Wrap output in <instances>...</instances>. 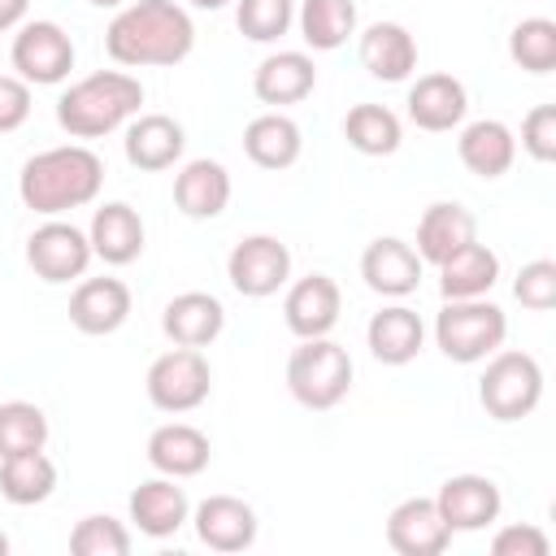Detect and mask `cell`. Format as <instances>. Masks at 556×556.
<instances>
[{"label": "cell", "mask_w": 556, "mask_h": 556, "mask_svg": "<svg viewBox=\"0 0 556 556\" xmlns=\"http://www.w3.org/2000/svg\"><path fill=\"white\" fill-rule=\"evenodd\" d=\"M191 48L195 22L178 0H126L104 30V52L122 70H169Z\"/></svg>", "instance_id": "cell-1"}, {"label": "cell", "mask_w": 556, "mask_h": 556, "mask_svg": "<svg viewBox=\"0 0 556 556\" xmlns=\"http://www.w3.org/2000/svg\"><path fill=\"white\" fill-rule=\"evenodd\" d=\"M104 187V161L87 143H61L35 152L17 174V200L39 217H61L83 208Z\"/></svg>", "instance_id": "cell-2"}, {"label": "cell", "mask_w": 556, "mask_h": 556, "mask_svg": "<svg viewBox=\"0 0 556 556\" xmlns=\"http://www.w3.org/2000/svg\"><path fill=\"white\" fill-rule=\"evenodd\" d=\"M143 104V83L126 70H96L70 83L56 100V126L70 139H104L122 130Z\"/></svg>", "instance_id": "cell-3"}, {"label": "cell", "mask_w": 556, "mask_h": 556, "mask_svg": "<svg viewBox=\"0 0 556 556\" xmlns=\"http://www.w3.org/2000/svg\"><path fill=\"white\" fill-rule=\"evenodd\" d=\"M508 339V317L486 295L478 300H447L434 317V348L456 365H478L500 352Z\"/></svg>", "instance_id": "cell-4"}, {"label": "cell", "mask_w": 556, "mask_h": 556, "mask_svg": "<svg viewBox=\"0 0 556 556\" xmlns=\"http://www.w3.org/2000/svg\"><path fill=\"white\" fill-rule=\"evenodd\" d=\"M287 391L295 395V404L326 413L334 404L348 400L352 391V356L343 343H334L330 334L321 339H300V348L287 356Z\"/></svg>", "instance_id": "cell-5"}, {"label": "cell", "mask_w": 556, "mask_h": 556, "mask_svg": "<svg viewBox=\"0 0 556 556\" xmlns=\"http://www.w3.org/2000/svg\"><path fill=\"white\" fill-rule=\"evenodd\" d=\"M543 400V365L530 352L500 348L486 356V369L478 378V404L495 421H521Z\"/></svg>", "instance_id": "cell-6"}, {"label": "cell", "mask_w": 556, "mask_h": 556, "mask_svg": "<svg viewBox=\"0 0 556 556\" xmlns=\"http://www.w3.org/2000/svg\"><path fill=\"white\" fill-rule=\"evenodd\" d=\"M143 391L152 400V408L161 413H191L200 408L208 395H213V369L204 361L200 348H169L161 352L152 365H148V378H143Z\"/></svg>", "instance_id": "cell-7"}, {"label": "cell", "mask_w": 556, "mask_h": 556, "mask_svg": "<svg viewBox=\"0 0 556 556\" xmlns=\"http://www.w3.org/2000/svg\"><path fill=\"white\" fill-rule=\"evenodd\" d=\"M9 61H13V74L22 83H30V87H56L74 70V39L65 35L61 22L35 17V22H22L17 26L13 48H9Z\"/></svg>", "instance_id": "cell-8"}, {"label": "cell", "mask_w": 556, "mask_h": 556, "mask_svg": "<svg viewBox=\"0 0 556 556\" xmlns=\"http://www.w3.org/2000/svg\"><path fill=\"white\" fill-rule=\"evenodd\" d=\"M226 278L243 300H269L291 278V248L278 235H248L230 248Z\"/></svg>", "instance_id": "cell-9"}, {"label": "cell", "mask_w": 556, "mask_h": 556, "mask_svg": "<svg viewBox=\"0 0 556 556\" xmlns=\"http://www.w3.org/2000/svg\"><path fill=\"white\" fill-rule=\"evenodd\" d=\"M26 265L35 269V278L61 287V282H74L87 274L91 265V239L87 230H78L74 222H61V217H48L43 226L30 230L26 239Z\"/></svg>", "instance_id": "cell-10"}, {"label": "cell", "mask_w": 556, "mask_h": 556, "mask_svg": "<svg viewBox=\"0 0 556 556\" xmlns=\"http://www.w3.org/2000/svg\"><path fill=\"white\" fill-rule=\"evenodd\" d=\"M434 508H439V517L447 521L452 534H473V530H486V526L500 521L504 495L486 473H452L439 486Z\"/></svg>", "instance_id": "cell-11"}, {"label": "cell", "mask_w": 556, "mask_h": 556, "mask_svg": "<svg viewBox=\"0 0 556 556\" xmlns=\"http://www.w3.org/2000/svg\"><path fill=\"white\" fill-rule=\"evenodd\" d=\"M339 313H343V291L330 274H308V278H295L287 287V300H282V321L295 339H321L339 326Z\"/></svg>", "instance_id": "cell-12"}, {"label": "cell", "mask_w": 556, "mask_h": 556, "mask_svg": "<svg viewBox=\"0 0 556 556\" xmlns=\"http://www.w3.org/2000/svg\"><path fill=\"white\" fill-rule=\"evenodd\" d=\"M421 269H426V261L417 256V248L404 243V239H395V235H382V239H374L361 252V278L382 300L413 295L421 287Z\"/></svg>", "instance_id": "cell-13"}, {"label": "cell", "mask_w": 556, "mask_h": 556, "mask_svg": "<svg viewBox=\"0 0 556 556\" xmlns=\"http://www.w3.org/2000/svg\"><path fill=\"white\" fill-rule=\"evenodd\" d=\"M387 543L400 556H439L452 543L447 521L434 508V495H408L387 513Z\"/></svg>", "instance_id": "cell-14"}, {"label": "cell", "mask_w": 556, "mask_h": 556, "mask_svg": "<svg viewBox=\"0 0 556 556\" xmlns=\"http://www.w3.org/2000/svg\"><path fill=\"white\" fill-rule=\"evenodd\" d=\"M182 148H187V130L169 113H135L126 122L122 152L143 174H161V169L178 165L182 161Z\"/></svg>", "instance_id": "cell-15"}, {"label": "cell", "mask_w": 556, "mask_h": 556, "mask_svg": "<svg viewBox=\"0 0 556 556\" xmlns=\"http://www.w3.org/2000/svg\"><path fill=\"white\" fill-rule=\"evenodd\" d=\"M408 122L417 130H430V135H443V130H456L469 113V91L456 74H421L413 87H408Z\"/></svg>", "instance_id": "cell-16"}, {"label": "cell", "mask_w": 556, "mask_h": 556, "mask_svg": "<svg viewBox=\"0 0 556 556\" xmlns=\"http://www.w3.org/2000/svg\"><path fill=\"white\" fill-rule=\"evenodd\" d=\"M195 539L213 552H243L256 543V508L239 495H208L191 508Z\"/></svg>", "instance_id": "cell-17"}, {"label": "cell", "mask_w": 556, "mask_h": 556, "mask_svg": "<svg viewBox=\"0 0 556 556\" xmlns=\"http://www.w3.org/2000/svg\"><path fill=\"white\" fill-rule=\"evenodd\" d=\"M126 317H130V287L122 278H109V274L83 278L70 295V326L78 334H91V339L113 334L126 326Z\"/></svg>", "instance_id": "cell-18"}, {"label": "cell", "mask_w": 556, "mask_h": 556, "mask_svg": "<svg viewBox=\"0 0 556 556\" xmlns=\"http://www.w3.org/2000/svg\"><path fill=\"white\" fill-rule=\"evenodd\" d=\"M126 508H130V526L139 534H148V539H169V534H178L191 521L187 491L178 486V478H165V473L139 482L130 491V504Z\"/></svg>", "instance_id": "cell-19"}, {"label": "cell", "mask_w": 556, "mask_h": 556, "mask_svg": "<svg viewBox=\"0 0 556 556\" xmlns=\"http://www.w3.org/2000/svg\"><path fill=\"white\" fill-rule=\"evenodd\" d=\"M230 169L213 156H195L174 174V208L191 222H213L230 204Z\"/></svg>", "instance_id": "cell-20"}, {"label": "cell", "mask_w": 556, "mask_h": 556, "mask_svg": "<svg viewBox=\"0 0 556 556\" xmlns=\"http://www.w3.org/2000/svg\"><path fill=\"white\" fill-rule=\"evenodd\" d=\"M148 465L156 469V473H165V478H195V473H204L208 469V460H213V443H208V434L200 430V426H191V421H165V426H156L152 434H148Z\"/></svg>", "instance_id": "cell-21"}, {"label": "cell", "mask_w": 556, "mask_h": 556, "mask_svg": "<svg viewBox=\"0 0 556 556\" xmlns=\"http://www.w3.org/2000/svg\"><path fill=\"white\" fill-rule=\"evenodd\" d=\"M313 87H317V65L308 52H295V48H278L252 70V91L269 109L300 104L313 96Z\"/></svg>", "instance_id": "cell-22"}, {"label": "cell", "mask_w": 556, "mask_h": 556, "mask_svg": "<svg viewBox=\"0 0 556 556\" xmlns=\"http://www.w3.org/2000/svg\"><path fill=\"white\" fill-rule=\"evenodd\" d=\"M456 156L460 165L473 174V178H504L517 161V135L508 130V122L500 117H478V122H465L460 126V139H456Z\"/></svg>", "instance_id": "cell-23"}, {"label": "cell", "mask_w": 556, "mask_h": 556, "mask_svg": "<svg viewBox=\"0 0 556 556\" xmlns=\"http://www.w3.org/2000/svg\"><path fill=\"white\" fill-rule=\"evenodd\" d=\"M87 239H91V256H100L104 265H130L143 256L148 230H143L139 208H130L126 200H109L91 213Z\"/></svg>", "instance_id": "cell-24"}, {"label": "cell", "mask_w": 556, "mask_h": 556, "mask_svg": "<svg viewBox=\"0 0 556 556\" xmlns=\"http://www.w3.org/2000/svg\"><path fill=\"white\" fill-rule=\"evenodd\" d=\"M473 239H478V217L465 204H456V200H439V204H430L421 213L413 248H417V256L426 265H443L447 256H456Z\"/></svg>", "instance_id": "cell-25"}, {"label": "cell", "mask_w": 556, "mask_h": 556, "mask_svg": "<svg viewBox=\"0 0 556 556\" xmlns=\"http://www.w3.org/2000/svg\"><path fill=\"white\" fill-rule=\"evenodd\" d=\"M365 348L378 365H408L426 348V321L408 304H387L365 326Z\"/></svg>", "instance_id": "cell-26"}, {"label": "cell", "mask_w": 556, "mask_h": 556, "mask_svg": "<svg viewBox=\"0 0 556 556\" xmlns=\"http://www.w3.org/2000/svg\"><path fill=\"white\" fill-rule=\"evenodd\" d=\"M161 330L178 348H208L226 330V308L208 291H182L161 308Z\"/></svg>", "instance_id": "cell-27"}, {"label": "cell", "mask_w": 556, "mask_h": 556, "mask_svg": "<svg viewBox=\"0 0 556 556\" xmlns=\"http://www.w3.org/2000/svg\"><path fill=\"white\" fill-rule=\"evenodd\" d=\"M356 52H361V65L378 83H404L417 70V39L400 22H374V26H365L361 39H356Z\"/></svg>", "instance_id": "cell-28"}, {"label": "cell", "mask_w": 556, "mask_h": 556, "mask_svg": "<svg viewBox=\"0 0 556 556\" xmlns=\"http://www.w3.org/2000/svg\"><path fill=\"white\" fill-rule=\"evenodd\" d=\"M243 152L261 169H291L304 152V135H300L295 117H287L282 109H269L243 126Z\"/></svg>", "instance_id": "cell-29"}, {"label": "cell", "mask_w": 556, "mask_h": 556, "mask_svg": "<svg viewBox=\"0 0 556 556\" xmlns=\"http://www.w3.org/2000/svg\"><path fill=\"white\" fill-rule=\"evenodd\" d=\"M434 269H439L443 300H478V295H491V287L500 282V256L478 239Z\"/></svg>", "instance_id": "cell-30"}, {"label": "cell", "mask_w": 556, "mask_h": 556, "mask_svg": "<svg viewBox=\"0 0 556 556\" xmlns=\"http://www.w3.org/2000/svg\"><path fill=\"white\" fill-rule=\"evenodd\" d=\"M295 26L313 52H334L356 35V4L352 0H300Z\"/></svg>", "instance_id": "cell-31"}, {"label": "cell", "mask_w": 556, "mask_h": 556, "mask_svg": "<svg viewBox=\"0 0 556 556\" xmlns=\"http://www.w3.org/2000/svg\"><path fill=\"white\" fill-rule=\"evenodd\" d=\"M56 491V465L48 460V452H17L0 460V495L17 508L43 504Z\"/></svg>", "instance_id": "cell-32"}, {"label": "cell", "mask_w": 556, "mask_h": 556, "mask_svg": "<svg viewBox=\"0 0 556 556\" xmlns=\"http://www.w3.org/2000/svg\"><path fill=\"white\" fill-rule=\"evenodd\" d=\"M343 139L361 156H391L404 139V126L387 104H352L343 117Z\"/></svg>", "instance_id": "cell-33"}, {"label": "cell", "mask_w": 556, "mask_h": 556, "mask_svg": "<svg viewBox=\"0 0 556 556\" xmlns=\"http://www.w3.org/2000/svg\"><path fill=\"white\" fill-rule=\"evenodd\" d=\"M48 447V413L30 400H4L0 404V460L17 452Z\"/></svg>", "instance_id": "cell-34"}, {"label": "cell", "mask_w": 556, "mask_h": 556, "mask_svg": "<svg viewBox=\"0 0 556 556\" xmlns=\"http://www.w3.org/2000/svg\"><path fill=\"white\" fill-rule=\"evenodd\" d=\"M508 56L526 74H552L556 70V22L552 17H521L508 35Z\"/></svg>", "instance_id": "cell-35"}, {"label": "cell", "mask_w": 556, "mask_h": 556, "mask_svg": "<svg viewBox=\"0 0 556 556\" xmlns=\"http://www.w3.org/2000/svg\"><path fill=\"white\" fill-rule=\"evenodd\" d=\"M235 26L252 43H278L295 26V0H235Z\"/></svg>", "instance_id": "cell-36"}, {"label": "cell", "mask_w": 556, "mask_h": 556, "mask_svg": "<svg viewBox=\"0 0 556 556\" xmlns=\"http://www.w3.org/2000/svg\"><path fill=\"white\" fill-rule=\"evenodd\" d=\"M70 552L74 556H126L130 530L109 513H91L70 530Z\"/></svg>", "instance_id": "cell-37"}, {"label": "cell", "mask_w": 556, "mask_h": 556, "mask_svg": "<svg viewBox=\"0 0 556 556\" xmlns=\"http://www.w3.org/2000/svg\"><path fill=\"white\" fill-rule=\"evenodd\" d=\"M513 295L521 300V308H530V313H547V308L556 304V261L539 256V261L521 265L517 282H513Z\"/></svg>", "instance_id": "cell-38"}, {"label": "cell", "mask_w": 556, "mask_h": 556, "mask_svg": "<svg viewBox=\"0 0 556 556\" xmlns=\"http://www.w3.org/2000/svg\"><path fill=\"white\" fill-rule=\"evenodd\" d=\"M521 148L539 165H552L556 161V104H534L521 117Z\"/></svg>", "instance_id": "cell-39"}, {"label": "cell", "mask_w": 556, "mask_h": 556, "mask_svg": "<svg viewBox=\"0 0 556 556\" xmlns=\"http://www.w3.org/2000/svg\"><path fill=\"white\" fill-rule=\"evenodd\" d=\"M547 552H552V539L539 526H530V521L504 526L491 539V556H547Z\"/></svg>", "instance_id": "cell-40"}, {"label": "cell", "mask_w": 556, "mask_h": 556, "mask_svg": "<svg viewBox=\"0 0 556 556\" xmlns=\"http://www.w3.org/2000/svg\"><path fill=\"white\" fill-rule=\"evenodd\" d=\"M30 117V83L17 74H0V135H13Z\"/></svg>", "instance_id": "cell-41"}, {"label": "cell", "mask_w": 556, "mask_h": 556, "mask_svg": "<svg viewBox=\"0 0 556 556\" xmlns=\"http://www.w3.org/2000/svg\"><path fill=\"white\" fill-rule=\"evenodd\" d=\"M26 9H30V0H0V30L22 26L26 22Z\"/></svg>", "instance_id": "cell-42"}, {"label": "cell", "mask_w": 556, "mask_h": 556, "mask_svg": "<svg viewBox=\"0 0 556 556\" xmlns=\"http://www.w3.org/2000/svg\"><path fill=\"white\" fill-rule=\"evenodd\" d=\"M187 4H195V9H208V13H213V9H226L230 0H187Z\"/></svg>", "instance_id": "cell-43"}, {"label": "cell", "mask_w": 556, "mask_h": 556, "mask_svg": "<svg viewBox=\"0 0 556 556\" xmlns=\"http://www.w3.org/2000/svg\"><path fill=\"white\" fill-rule=\"evenodd\" d=\"M87 4H96V9H122L126 0H87Z\"/></svg>", "instance_id": "cell-44"}, {"label": "cell", "mask_w": 556, "mask_h": 556, "mask_svg": "<svg viewBox=\"0 0 556 556\" xmlns=\"http://www.w3.org/2000/svg\"><path fill=\"white\" fill-rule=\"evenodd\" d=\"M4 552H9V534L0 530V556H4Z\"/></svg>", "instance_id": "cell-45"}]
</instances>
